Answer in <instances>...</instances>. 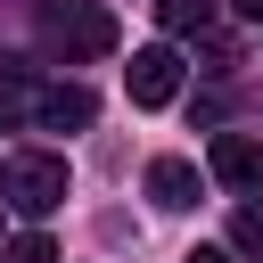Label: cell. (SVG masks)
<instances>
[{
	"instance_id": "cell-12",
	"label": "cell",
	"mask_w": 263,
	"mask_h": 263,
	"mask_svg": "<svg viewBox=\"0 0 263 263\" xmlns=\"http://www.w3.org/2000/svg\"><path fill=\"white\" fill-rule=\"evenodd\" d=\"M230 8H238V16H247V25H263V0H230Z\"/></svg>"
},
{
	"instance_id": "cell-10",
	"label": "cell",
	"mask_w": 263,
	"mask_h": 263,
	"mask_svg": "<svg viewBox=\"0 0 263 263\" xmlns=\"http://www.w3.org/2000/svg\"><path fill=\"white\" fill-rule=\"evenodd\" d=\"M8 263H58V247H49V238H16V247H8Z\"/></svg>"
},
{
	"instance_id": "cell-5",
	"label": "cell",
	"mask_w": 263,
	"mask_h": 263,
	"mask_svg": "<svg viewBox=\"0 0 263 263\" xmlns=\"http://www.w3.org/2000/svg\"><path fill=\"white\" fill-rule=\"evenodd\" d=\"M41 132H90L99 123V99L82 90V82H58V90H41V115H33Z\"/></svg>"
},
{
	"instance_id": "cell-7",
	"label": "cell",
	"mask_w": 263,
	"mask_h": 263,
	"mask_svg": "<svg viewBox=\"0 0 263 263\" xmlns=\"http://www.w3.org/2000/svg\"><path fill=\"white\" fill-rule=\"evenodd\" d=\"M33 115H41V82L25 66H0V132H25Z\"/></svg>"
},
{
	"instance_id": "cell-3",
	"label": "cell",
	"mask_w": 263,
	"mask_h": 263,
	"mask_svg": "<svg viewBox=\"0 0 263 263\" xmlns=\"http://www.w3.org/2000/svg\"><path fill=\"white\" fill-rule=\"evenodd\" d=\"M123 82H132V107H173L181 99V49H132V66H123Z\"/></svg>"
},
{
	"instance_id": "cell-11",
	"label": "cell",
	"mask_w": 263,
	"mask_h": 263,
	"mask_svg": "<svg viewBox=\"0 0 263 263\" xmlns=\"http://www.w3.org/2000/svg\"><path fill=\"white\" fill-rule=\"evenodd\" d=\"M181 263H230V255H222V247H197V255H181Z\"/></svg>"
},
{
	"instance_id": "cell-8",
	"label": "cell",
	"mask_w": 263,
	"mask_h": 263,
	"mask_svg": "<svg viewBox=\"0 0 263 263\" xmlns=\"http://www.w3.org/2000/svg\"><path fill=\"white\" fill-rule=\"evenodd\" d=\"M156 25L164 33H205L214 25V0H156Z\"/></svg>"
},
{
	"instance_id": "cell-9",
	"label": "cell",
	"mask_w": 263,
	"mask_h": 263,
	"mask_svg": "<svg viewBox=\"0 0 263 263\" xmlns=\"http://www.w3.org/2000/svg\"><path fill=\"white\" fill-rule=\"evenodd\" d=\"M230 238H238L247 255H263V205H238V222H230Z\"/></svg>"
},
{
	"instance_id": "cell-6",
	"label": "cell",
	"mask_w": 263,
	"mask_h": 263,
	"mask_svg": "<svg viewBox=\"0 0 263 263\" xmlns=\"http://www.w3.org/2000/svg\"><path fill=\"white\" fill-rule=\"evenodd\" d=\"M148 197H156L164 214H189V205H197V164H189V156H156V164H148Z\"/></svg>"
},
{
	"instance_id": "cell-1",
	"label": "cell",
	"mask_w": 263,
	"mask_h": 263,
	"mask_svg": "<svg viewBox=\"0 0 263 263\" xmlns=\"http://www.w3.org/2000/svg\"><path fill=\"white\" fill-rule=\"evenodd\" d=\"M33 33H41V49L49 58H107L123 33H115V16L99 8V0H41V16H33Z\"/></svg>"
},
{
	"instance_id": "cell-2",
	"label": "cell",
	"mask_w": 263,
	"mask_h": 263,
	"mask_svg": "<svg viewBox=\"0 0 263 263\" xmlns=\"http://www.w3.org/2000/svg\"><path fill=\"white\" fill-rule=\"evenodd\" d=\"M0 205H16V214H58L66 205V156H49V148H16V156H0Z\"/></svg>"
},
{
	"instance_id": "cell-4",
	"label": "cell",
	"mask_w": 263,
	"mask_h": 263,
	"mask_svg": "<svg viewBox=\"0 0 263 263\" xmlns=\"http://www.w3.org/2000/svg\"><path fill=\"white\" fill-rule=\"evenodd\" d=\"M214 181L263 197V140H255V132H222V140H214Z\"/></svg>"
}]
</instances>
